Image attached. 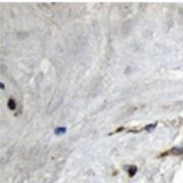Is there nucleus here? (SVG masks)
<instances>
[{"label":"nucleus","mask_w":183,"mask_h":183,"mask_svg":"<svg viewBox=\"0 0 183 183\" xmlns=\"http://www.w3.org/2000/svg\"><path fill=\"white\" fill-rule=\"evenodd\" d=\"M66 132V128L65 127H57L54 130V133L56 135H61V134H64Z\"/></svg>","instance_id":"obj_1"},{"label":"nucleus","mask_w":183,"mask_h":183,"mask_svg":"<svg viewBox=\"0 0 183 183\" xmlns=\"http://www.w3.org/2000/svg\"><path fill=\"white\" fill-rule=\"evenodd\" d=\"M8 108L10 110H14L16 109V102L12 100V99H9L8 100Z\"/></svg>","instance_id":"obj_2"},{"label":"nucleus","mask_w":183,"mask_h":183,"mask_svg":"<svg viewBox=\"0 0 183 183\" xmlns=\"http://www.w3.org/2000/svg\"><path fill=\"white\" fill-rule=\"evenodd\" d=\"M136 172V167H132V168H130V170H129V175L130 176H133L134 173Z\"/></svg>","instance_id":"obj_4"},{"label":"nucleus","mask_w":183,"mask_h":183,"mask_svg":"<svg viewBox=\"0 0 183 183\" xmlns=\"http://www.w3.org/2000/svg\"><path fill=\"white\" fill-rule=\"evenodd\" d=\"M156 126H157V124H150V125H148V126H145V130H153L154 128H156Z\"/></svg>","instance_id":"obj_3"},{"label":"nucleus","mask_w":183,"mask_h":183,"mask_svg":"<svg viewBox=\"0 0 183 183\" xmlns=\"http://www.w3.org/2000/svg\"><path fill=\"white\" fill-rule=\"evenodd\" d=\"M0 87H1L2 89H4V84H3V83H1V84H0Z\"/></svg>","instance_id":"obj_5"}]
</instances>
